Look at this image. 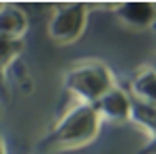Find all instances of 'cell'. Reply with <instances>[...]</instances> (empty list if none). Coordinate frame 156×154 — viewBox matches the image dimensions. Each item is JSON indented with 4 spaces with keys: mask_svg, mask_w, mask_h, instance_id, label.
Listing matches in <instances>:
<instances>
[{
    "mask_svg": "<svg viewBox=\"0 0 156 154\" xmlns=\"http://www.w3.org/2000/svg\"><path fill=\"white\" fill-rule=\"evenodd\" d=\"M100 127H102V119L96 113L94 104L79 102L56 121V125L48 131V135L40 142V150L56 152V150L83 148L98 138Z\"/></svg>",
    "mask_w": 156,
    "mask_h": 154,
    "instance_id": "cell-1",
    "label": "cell"
},
{
    "mask_svg": "<svg viewBox=\"0 0 156 154\" xmlns=\"http://www.w3.org/2000/svg\"><path fill=\"white\" fill-rule=\"evenodd\" d=\"M62 85L79 102L94 104L98 98H102L108 90L117 85V79L106 63L96 59H85L67 69Z\"/></svg>",
    "mask_w": 156,
    "mask_h": 154,
    "instance_id": "cell-2",
    "label": "cell"
},
{
    "mask_svg": "<svg viewBox=\"0 0 156 154\" xmlns=\"http://www.w3.org/2000/svg\"><path fill=\"white\" fill-rule=\"evenodd\" d=\"M87 4H62L54 9L48 21V38L54 44H73L83 36L87 25Z\"/></svg>",
    "mask_w": 156,
    "mask_h": 154,
    "instance_id": "cell-3",
    "label": "cell"
},
{
    "mask_svg": "<svg viewBox=\"0 0 156 154\" xmlns=\"http://www.w3.org/2000/svg\"><path fill=\"white\" fill-rule=\"evenodd\" d=\"M94 108H96V113L100 115L102 121H112V123L129 121V115H131V96L123 88L115 85L112 90H108L102 98H98L94 102Z\"/></svg>",
    "mask_w": 156,
    "mask_h": 154,
    "instance_id": "cell-4",
    "label": "cell"
},
{
    "mask_svg": "<svg viewBox=\"0 0 156 154\" xmlns=\"http://www.w3.org/2000/svg\"><path fill=\"white\" fill-rule=\"evenodd\" d=\"M112 15L131 29H150L156 19V4L152 2H121L112 6Z\"/></svg>",
    "mask_w": 156,
    "mask_h": 154,
    "instance_id": "cell-5",
    "label": "cell"
},
{
    "mask_svg": "<svg viewBox=\"0 0 156 154\" xmlns=\"http://www.w3.org/2000/svg\"><path fill=\"white\" fill-rule=\"evenodd\" d=\"M29 29V15L17 4H0V36L25 40Z\"/></svg>",
    "mask_w": 156,
    "mask_h": 154,
    "instance_id": "cell-6",
    "label": "cell"
},
{
    "mask_svg": "<svg viewBox=\"0 0 156 154\" xmlns=\"http://www.w3.org/2000/svg\"><path fill=\"white\" fill-rule=\"evenodd\" d=\"M129 88H131V94L129 96H133V100L156 106V75L148 65L142 67V69H137V73L133 75Z\"/></svg>",
    "mask_w": 156,
    "mask_h": 154,
    "instance_id": "cell-7",
    "label": "cell"
},
{
    "mask_svg": "<svg viewBox=\"0 0 156 154\" xmlns=\"http://www.w3.org/2000/svg\"><path fill=\"white\" fill-rule=\"evenodd\" d=\"M129 121H133L137 127H142L150 138L156 135V106L154 104L137 102V100L131 98V115H129Z\"/></svg>",
    "mask_w": 156,
    "mask_h": 154,
    "instance_id": "cell-8",
    "label": "cell"
},
{
    "mask_svg": "<svg viewBox=\"0 0 156 154\" xmlns=\"http://www.w3.org/2000/svg\"><path fill=\"white\" fill-rule=\"evenodd\" d=\"M25 40H12V38L0 36V81L4 79V75L12 67V63L21 56Z\"/></svg>",
    "mask_w": 156,
    "mask_h": 154,
    "instance_id": "cell-9",
    "label": "cell"
},
{
    "mask_svg": "<svg viewBox=\"0 0 156 154\" xmlns=\"http://www.w3.org/2000/svg\"><path fill=\"white\" fill-rule=\"evenodd\" d=\"M137 154H156V135H152V138L146 142V146H142V150Z\"/></svg>",
    "mask_w": 156,
    "mask_h": 154,
    "instance_id": "cell-10",
    "label": "cell"
},
{
    "mask_svg": "<svg viewBox=\"0 0 156 154\" xmlns=\"http://www.w3.org/2000/svg\"><path fill=\"white\" fill-rule=\"evenodd\" d=\"M0 154H6V146H4V140H2V135H0Z\"/></svg>",
    "mask_w": 156,
    "mask_h": 154,
    "instance_id": "cell-11",
    "label": "cell"
},
{
    "mask_svg": "<svg viewBox=\"0 0 156 154\" xmlns=\"http://www.w3.org/2000/svg\"><path fill=\"white\" fill-rule=\"evenodd\" d=\"M148 67H150V69H152V71H154V75H156V59L152 60V63H150V65H148Z\"/></svg>",
    "mask_w": 156,
    "mask_h": 154,
    "instance_id": "cell-12",
    "label": "cell"
},
{
    "mask_svg": "<svg viewBox=\"0 0 156 154\" xmlns=\"http://www.w3.org/2000/svg\"><path fill=\"white\" fill-rule=\"evenodd\" d=\"M150 29H154V31H156V19H154V23L150 25Z\"/></svg>",
    "mask_w": 156,
    "mask_h": 154,
    "instance_id": "cell-13",
    "label": "cell"
}]
</instances>
